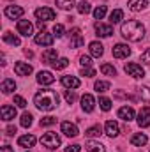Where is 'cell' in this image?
Returning a JSON list of instances; mask_svg holds the SVG:
<instances>
[{
  "mask_svg": "<svg viewBox=\"0 0 150 152\" xmlns=\"http://www.w3.org/2000/svg\"><path fill=\"white\" fill-rule=\"evenodd\" d=\"M14 71H16L18 76H28V75H32V66L25 64V62H16L14 64Z\"/></svg>",
  "mask_w": 150,
  "mask_h": 152,
  "instance_id": "obj_15",
  "label": "cell"
},
{
  "mask_svg": "<svg viewBox=\"0 0 150 152\" xmlns=\"http://www.w3.org/2000/svg\"><path fill=\"white\" fill-rule=\"evenodd\" d=\"M16 28H18V34H21L25 37H30L34 34V25L28 20H20L18 25H16Z\"/></svg>",
  "mask_w": 150,
  "mask_h": 152,
  "instance_id": "obj_4",
  "label": "cell"
},
{
  "mask_svg": "<svg viewBox=\"0 0 150 152\" xmlns=\"http://www.w3.org/2000/svg\"><path fill=\"white\" fill-rule=\"evenodd\" d=\"M0 152H14V149H12L11 145H4V147H2V151H0Z\"/></svg>",
  "mask_w": 150,
  "mask_h": 152,
  "instance_id": "obj_49",
  "label": "cell"
},
{
  "mask_svg": "<svg viewBox=\"0 0 150 152\" xmlns=\"http://www.w3.org/2000/svg\"><path fill=\"white\" fill-rule=\"evenodd\" d=\"M69 34H71V48H79V46L85 44V37L81 36L79 28H73Z\"/></svg>",
  "mask_w": 150,
  "mask_h": 152,
  "instance_id": "obj_11",
  "label": "cell"
},
{
  "mask_svg": "<svg viewBox=\"0 0 150 152\" xmlns=\"http://www.w3.org/2000/svg\"><path fill=\"white\" fill-rule=\"evenodd\" d=\"M101 73L106 75V76H115L117 75V69L113 67L111 64H103V66H101Z\"/></svg>",
  "mask_w": 150,
  "mask_h": 152,
  "instance_id": "obj_32",
  "label": "cell"
},
{
  "mask_svg": "<svg viewBox=\"0 0 150 152\" xmlns=\"http://www.w3.org/2000/svg\"><path fill=\"white\" fill-rule=\"evenodd\" d=\"M36 142H37V138H36L34 134H23V136L18 138V145H20V147H27V149L34 147Z\"/></svg>",
  "mask_w": 150,
  "mask_h": 152,
  "instance_id": "obj_14",
  "label": "cell"
},
{
  "mask_svg": "<svg viewBox=\"0 0 150 152\" xmlns=\"http://www.w3.org/2000/svg\"><path fill=\"white\" fill-rule=\"evenodd\" d=\"M51 66H53L57 71H60V69H66V67L69 66V60H67V58H58V60H57V62H53Z\"/></svg>",
  "mask_w": 150,
  "mask_h": 152,
  "instance_id": "obj_36",
  "label": "cell"
},
{
  "mask_svg": "<svg viewBox=\"0 0 150 152\" xmlns=\"http://www.w3.org/2000/svg\"><path fill=\"white\" fill-rule=\"evenodd\" d=\"M140 60L143 62V64H150V48H147L143 53H141V57H140Z\"/></svg>",
  "mask_w": 150,
  "mask_h": 152,
  "instance_id": "obj_45",
  "label": "cell"
},
{
  "mask_svg": "<svg viewBox=\"0 0 150 152\" xmlns=\"http://www.w3.org/2000/svg\"><path fill=\"white\" fill-rule=\"evenodd\" d=\"M53 81H55V76L50 71H41L37 75V83H41V85H51Z\"/></svg>",
  "mask_w": 150,
  "mask_h": 152,
  "instance_id": "obj_18",
  "label": "cell"
},
{
  "mask_svg": "<svg viewBox=\"0 0 150 152\" xmlns=\"http://www.w3.org/2000/svg\"><path fill=\"white\" fill-rule=\"evenodd\" d=\"M79 151H81L79 145H69V147H66V152H79Z\"/></svg>",
  "mask_w": 150,
  "mask_h": 152,
  "instance_id": "obj_48",
  "label": "cell"
},
{
  "mask_svg": "<svg viewBox=\"0 0 150 152\" xmlns=\"http://www.w3.org/2000/svg\"><path fill=\"white\" fill-rule=\"evenodd\" d=\"M104 131H106V134H108V136H111V138L118 136V133H120V129H118V124H117L115 120H108V122H106V126H104Z\"/></svg>",
  "mask_w": 150,
  "mask_h": 152,
  "instance_id": "obj_20",
  "label": "cell"
},
{
  "mask_svg": "<svg viewBox=\"0 0 150 152\" xmlns=\"http://www.w3.org/2000/svg\"><path fill=\"white\" fill-rule=\"evenodd\" d=\"M85 134H87L88 138H97V136H101V126H92V127H88Z\"/></svg>",
  "mask_w": 150,
  "mask_h": 152,
  "instance_id": "obj_30",
  "label": "cell"
},
{
  "mask_svg": "<svg viewBox=\"0 0 150 152\" xmlns=\"http://www.w3.org/2000/svg\"><path fill=\"white\" fill-rule=\"evenodd\" d=\"M60 129H62V133L66 134V136H69V138H74L78 136V127H76V124H71V122H62V126H60Z\"/></svg>",
  "mask_w": 150,
  "mask_h": 152,
  "instance_id": "obj_13",
  "label": "cell"
},
{
  "mask_svg": "<svg viewBox=\"0 0 150 152\" xmlns=\"http://www.w3.org/2000/svg\"><path fill=\"white\" fill-rule=\"evenodd\" d=\"M95 32L99 37H110L113 34L111 25H104V23H95Z\"/></svg>",
  "mask_w": 150,
  "mask_h": 152,
  "instance_id": "obj_17",
  "label": "cell"
},
{
  "mask_svg": "<svg viewBox=\"0 0 150 152\" xmlns=\"http://www.w3.org/2000/svg\"><path fill=\"white\" fill-rule=\"evenodd\" d=\"M122 18H124V12L120 9H115V11H111V14H110V21L111 23H118Z\"/></svg>",
  "mask_w": 150,
  "mask_h": 152,
  "instance_id": "obj_35",
  "label": "cell"
},
{
  "mask_svg": "<svg viewBox=\"0 0 150 152\" xmlns=\"http://www.w3.org/2000/svg\"><path fill=\"white\" fill-rule=\"evenodd\" d=\"M138 126L140 127H149L150 126V106H143L138 113Z\"/></svg>",
  "mask_w": 150,
  "mask_h": 152,
  "instance_id": "obj_8",
  "label": "cell"
},
{
  "mask_svg": "<svg viewBox=\"0 0 150 152\" xmlns=\"http://www.w3.org/2000/svg\"><path fill=\"white\" fill-rule=\"evenodd\" d=\"M81 108H83L87 113L94 112V108H95V99H94V96H90V94H85V96L81 97Z\"/></svg>",
  "mask_w": 150,
  "mask_h": 152,
  "instance_id": "obj_12",
  "label": "cell"
},
{
  "mask_svg": "<svg viewBox=\"0 0 150 152\" xmlns=\"http://www.w3.org/2000/svg\"><path fill=\"white\" fill-rule=\"evenodd\" d=\"M34 103L39 110L42 112H51L58 106V94L51 88H44V90H39L34 97Z\"/></svg>",
  "mask_w": 150,
  "mask_h": 152,
  "instance_id": "obj_1",
  "label": "cell"
},
{
  "mask_svg": "<svg viewBox=\"0 0 150 152\" xmlns=\"http://www.w3.org/2000/svg\"><path fill=\"white\" fill-rule=\"evenodd\" d=\"M66 101H67L69 104H73V103L76 101V94L71 92V90H67V92H66Z\"/></svg>",
  "mask_w": 150,
  "mask_h": 152,
  "instance_id": "obj_46",
  "label": "cell"
},
{
  "mask_svg": "<svg viewBox=\"0 0 150 152\" xmlns=\"http://www.w3.org/2000/svg\"><path fill=\"white\" fill-rule=\"evenodd\" d=\"M94 87H95V90H97V92H101V94H103V92H106V90H110V83H108V81H95V85H94Z\"/></svg>",
  "mask_w": 150,
  "mask_h": 152,
  "instance_id": "obj_37",
  "label": "cell"
},
{
  "mask_svg": "<svg viewBox=\"0 0 150 152\" xmlns=\"http://www.w3.org/2000/svg\"><path fill=\"white\" fill-rule=\"evenodd\" d=\"M57 5L64 11H71L74 7V0H57Z\"/></svg>",
  "mask_w": 150,
  "mask_h": 152,
  "instance_id": "obj_31",
  "label": "cell"
},
{
  "mask_svg": "<svg viewBox=\"0 0 150 152\" xmlns=\"http://www.w3.org/2000/svg\"><path fill=\"white\" fill-rule=\"evenodd\" d=\"M0 113H2V120L9 122V120H12L16 117V108L14 106H9V104H4L2 110H0Z\"/></svg>",
  "mask_w": 150,
  "mask_h": 152,
  "instance_id": "obj_16",
  "label": "cell"
},
{
  "mask_svg": "<svg viewBox=\"0 0 150 152\" xmlns=\"http://www.w3.org/2000/svg\"><path fill=\"white\" fill-rule=\"evenodd\" d=\"M99 106L103 112H110L111 110V101L108 97H99Z\"/></svg>",
  "mask_w": 150,
  "mask_h": 152,
  "instance_id": "obj_34",
  "label": "cell"
},
{
  "mask_svg": "<svg viewBox=\"0 0 150 152\" xmlns=\"http://www.w3.org/2000/svg\"><path fill=\"white\" fill-rule=\"evenodd\" d=\"M57 122V118L55 117H44V118H41V127H48V126H53Z\"/></svg>",
  "mask_w": 150,
  "mask_h": 152,
  "instance_id": "obj_40",
  "label": "cell"
},
{
  "mask_svg": "<svg viewBox=\"0 0 150 152\" xmlns=\"http://www.w3.org/2000/svg\"><path fill=\"white\" fill-rule=\"evenodd\" d=\"M32 118H34L32 113H23L21 115V126L23 127H30L32 126Z\"/></svg>",
  "mask_w": 150,
  "mask_h": 152,
  "instance_id": "obj_38",
  "label": "cell"
},
{
  "mask_svg": "<svg viewBox=\"0 0 150 152\" xmlns=\"http://www.w3.org/2000/svg\"><path fill=\"white\" fill-rule=\"evenodd\" d=\"M87 151L88 152H106V149H104V145L103 143H99V142H87Z\"/></svg>",
  "mask_w": 150,
  "mask_h": 152,
  "instance_id": "obj_26",
  "label": "cell"
},
{
  "mask_svg": "<svg viewBox=\"0 0 150 152\" xmlns=\"http://www.w3.org/2000/svg\"><path fill=\"white\" fill-rule=\"evenodd\" d=\"M129 9L131 11H141V9H145V5H147V0H129Z\"/></svg>",
  "mask_w": 150,
  "mask_h": 152,
  "instance_id": "obj_27",
  "label": "cell"
},
{
  "mask_svg": "<svg viewBox=\"0 0 150 152\" xmlns=\"http://www.w3.org/2000/svg\"><path fill=\"white\" fill-rule=\"evenodd\" d=\"M41 143L46 147V149H50V151H55V149H58L60 147V136L57 134V133H53V131H50V133H46L42 138H41Z\"/></svg>",
  "mask_w": 150,
  "mask_h": 152,
  "instance_id": "obj_3",
  "label": "cell"
},
{
  "mask_svg": "<svg viewBox=\"0 0 150 152\" xmlns=\"http://www.w3.org/2000/svg\"><path fill=\"white\" fill-rule=\"evenodd\" d=\"M53 39H55L53 34L42 30V32H39L37 36L34 37V41H36V44H39V46H51L53 44Z\"/></svg>",
  "mask_w": 150,
  "mask_h": 152,
  "instance_id": "obj_6",
  "label": "cell"
},
{
  "mask_svg": "<svg viewBox=\"0 0 150 152\" xmlns=\"http://www.w3.org/2000/svg\"><path fill=\"white\" fill-rule=\"evenodd\" d=\"M81 76L92 78V76H95V69H92V67H83V69H81Z\"/></svg>",
  "mask_w": 150,
  "mask_h": 152,
  "instance_id": "obj_44",
  "label": "cell"
},
{
  "mask_svg": "<svg viewBox=\"0 0 150 152\" xmlns=\"http://www.w3.org/2000/svg\"><path fill=\"white\" fill-rule=\"evenodd\" d=\"M37 27H39V30L42 32V30H46V25H44V21H37Z\"/></svg>",
  "mask_w": 150,
  "mask_h": 152,
  "instance_id": "obj_50",
  "label": "cell"
},
{
  "mask_svg": "<svg viewBox=\"0 0 150 152\" xmlns=\"http://www.w3.org/2000/svg\"><path fill=\"white\" fill-rule=\"evenodd\" d=\"M14 104H16L18 108H25V106H27V101H25L21 96H14Z\"/></svg>",
  "mask_w": 150,
  "mask_h": 152,
  "instance_id": "obj_43",
  "label": "cell"
},
{
  "mask_svg": "<svg viewBox=\"0 0 150 152\" xmlns=\"http://www.w3.org/2000/svg\"><path fill=\"white\" fill-rule=\"evenodd\" d=\"M25 55H27V57H34V53H32L30 50H25Z\"/></svg>",
  "mask_w": 150,
  "mask_h": 152,
  "instance_id": "obj_51",
  "label": "cell"
},
{
  "mask_svg": "<svg viewBox=\"0 0 150 152\" xmlns=\"http://www.w3.org/2000/svg\"><path fill=\"white\" fill-rule=\"evenodd\" d=\"M125 73L133 78H143L145 76V69L140 66V64H134V62H129L125 64Z\"/></svg>",
  "mask_w": 150,
  "mask_h": 152,
  "instance_id": "obj_5",
  "label": "cell"
},
{
  "mask_svg": "<svg viewBox=\"0 0 150 152\" xmlns=\"http://www.w3.org/2000/svg\"><path fill=\"white\" fill-rule=\"evenodd\" d=\"M131 55V48L127 46V44H117L115 48H113V57L115 58H127Z\"/></svg>",
  "mask_w": 150,
  "mask_h": 152,
  "instance_id": "obj_10",
  "label": "cell"
},
{
  "mask_svg": "<svg viewBox=\"0 0 150 152\" xmlns=\"http://www.w3.org/2000/svg\"><path fill=\"white\" fill-rule=\"evenodd\" d=\"M57 50H53V48H50V50H46L44 53H42V62H46V64H53V62H57Z\"/></svg>",
  "mask_w": 150,
  "mask_h": 152,
  "instance_id": "obj_24",
  "label": "cell"
},
{
  "mask_svg": "<svg viewBox=\"0 0 150 152\" xmlns=\"http://www.w3.org/2000/svg\"><path fill=\"white\" fill-rule=\"evenodd\" d=\"M104 14H106V5H99V7L94 11V18H95V20H103Z\"/></svg>",
  "mask_w": 150,
  "mask_h": 152,
  "instance_id": "obj_39",
  "label": "cell"
},
{
  "mask_svg": "<svg viewBox=\"0 0 150 152\" xmlns=\"http://www.w3.org/2000/svg\"><path fill=\"white\" fill-rule=\"evenodd\" d=\"M118 117H120L122 120H125V122H131V120L134 118V110H133L131 106H122V108L118 110Z\"/></svg>",
  "mask_w": 150,
  "mask_h": 152,
  "instance_id": "obj_19",
  "label": "cell"
},
{
  "mask_svg": "<svg viewBox=\"0 0 150 152\" xmlns=\"http://www.w3.org/2000/svg\"><path fill=\"white\" fill-rule=\"evenodd\" d=\"M103 53H104L103 44L97 42V41H92V42H90V55H92V57H103Z\"/></svg>",
  "mask_w": 150,
  "mask_h": 152,
  "instance_id": "obj_23",
  "label": "cell"
},
{
  "mask_svg": "<svg viewBox=\"0 0 150 152\" xmlns=\"http://www.w3.org/2000/svg\"><path fill=\"white\" fill-rule=\"evenodd\" d=\"M4 41H5L7 44H12V46H20V44H21L20 37L14 36V34H11V32H5V34H4Z\"/></svg>",
  "mask_w": 150,
  "mask_h": 152,
  "instance_id": "obj_28",
  "label": "cell"
},
{
  "mask_svg": "<svg viewBox=\"0 0 150 152\" xmlns=\"http://www.w3.org/2000/svg\"><path fill=\"white\" fill-rule=\"evenodd\" d=\"M120 32H122V36L127 39V41H133V42H138V41H141V39L145 37V27L140 21H136V20L125 21L122 25Z\"/></svg>",
  "mask_w": 150,
  "mask_h": 152,
  "instance_id": "obj_2",
  "label": "cell"
},
{
  "mask_svg": "<svg viewBox=\"0 0 150 152\" xmlns=\"http://www.w3.org/2000/svg\"><path fill=\"white\" fill-rule=\"evenodd\" d=\"M14 90H16V83H14V80L5 78V80L2 81V92H4V94H11V92H14Z\"/></svg>",
  "mask_w": 150,
  "mask_h": 152,
  "instance_id": "obj_25",
  "label": "cell"
},
{
  "mask_svg": "<svg viewBox=\"0 0 150 152\" xmlns=\"http://www.w3.org/2000/svg\"><path fill=\"white\" fill-rule=\"evenodd\" d=\"M5 16L9 18V20H18V18H21L23 16V7H20V5H7L5 7Z\"/></svg>",
  "mask_w": 150,
  "mask_h": 152,
  "instance_id": "obj_9",
  "label": "cell"
},
{
  "mask_svg": "<svg viewBox=\"0 0 150 152\" xmlns=\"http://www.w3.org/2000/svg\"><path fill=\"white\" fill-rule=\"evenodd\" d=\"M62 85L67 88H78L79 87V80L76 76H62Z\"/></svg>",
  "mask_w": 150,
  "mask_h": 152,
  "instance_id": "obj_22",
  "label": "cell"
},
{
  "mask_svg": "<svg viewBox=\"0 0 150 152\" xmlns=\"http://www.w3.org/2000/svg\"><path fill=\"white\" fill-rule=\"evenodd\" d=\"M64 32H66V28H64V25H55L53 27V36H57V37H62L64 36Z\"/></svg>",
  "mask_w": 150,
  "mask_h": 152,
  "instance_id": "obj_41",
  "label": "cell"
},
{
  "mask_svg": "<svg viewBox=\"0 0 150 152\" xmlns=\"http://www.w3.org/2000/svg\"><path fill=\"white\" fill-rule=\"evenodd\" d=\"M147 142H149L147 134L136 133V134H133V136H131V143H133L134 147H143V145H147Z\"/></svg>",
  "mask_w": 150,
  "mask_h": 152,
  "instance_id": "obj_21",
  "label": "cell"
},
{
  "mask_svg": "<svg viewBox=\"0 0 150 152\" xmlns=\"http://www.w3.org/2000/svg\"><path fill=\"white\" fill-rule=\"evenodd\" d=\"M36 18H37L39 21L55 20V11L50 9V7H39V9H36Z\"/></svg>",
  "mask_w": 150,
  "mask_h": 152,
  "instance_id": "obj_7",
  "label": "cell"
},
{
  "mask_svg": "<svg viewBox=\"0 0 150 152\" xmlns=\"http://www.w3.org/2000/svg\"><path fill=\"white\" fill-rule=\"evenodd\" d=\"M5 134L7 136H14L16 134V126H7L5 127Z\"/></svg>",
  "mask_w": 150,
  "mask_h": 152,
  "instance_id": "obj_47",
  "label": "cell"
},
{
  "mask_svg": "<svg viewBox=\"0 0 150 152\" xmlns=\"http://www.w3.org/2000/svg\"><path fill=\"white\" fill-rule=\"evenodd\" d=\"M76 9H78V12L79 14H88L90 11H92V7H90V4L88 2H79V4H76Z\"/></svg>",
  "mask_w": 150,
  "mask_h": 152,
  "instance_id": "obj_29",
  "label": "cell"
},
{
  "mask_svg": "<svg viewBox=\"0 0 150 152\" xmlns=\"http://www.w3.org/2000/svg\"><path fill=\"white\" fill-rule=\"evenodd\" d=\"M138 94H140V97H141L145 103H150V88L149 87H140V88H138Z\"/></svg>",
  "mask_w": 150,
  "mask_h": 152,
  "instance_id": "obj_33",
  "label": "cell"
},
{
  "mask_svg": "<svg viewBox=\"0 0 150 152\" xmlns=\"http://www.w3.org/2000/svg\"><path fill=\"white\" fill-rule=\"evenodd\" d=\"M79 64H81L83 67H90V66H92V58H90L88 55H83V57L79 58Z\"/></svg>",
  "mask_w": 150,
  "mask_h": 152,
  "instance_id": "obj_42",
  "label": "cell"
}]
</instances>
